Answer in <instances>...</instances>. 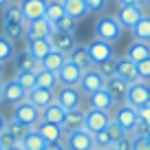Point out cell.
<instances>
[{
  "label": "cell",
  "mask_w": 150,
  "mask_h": 150,
  "mask_svg": "<svg viewBox=\"0 0 150 150\" xmlns=\"http://www.w3.org/2000/svg\"><path fill=\"white\" fill-rule=\"evenodd\" d=\"M122 24H119L117 18H112V16H102L97 18L95 22V38L104 40V42H117L119 38H122Z\"/></svg>",
  "instance_id": "obj_1"
},
{
  "label": "cell",
  "mask_w": 150,
  "mask_h": 150,
  "mask_svg": "<svg viewBox=\"0 0 150 150\" xmlns=\"http://www.w3.org/2000/svg\"><path fill=\"white\" fill-rule=\"evenodd\" d=\"M40 117H42V110L24 99L18 106H13V117L11 119H16V122L24 124V126H29V128H35L38 124H40Z\"/></svg>",
  "instance_id": "obj_2"
},
{
  "label": "cell",
  "mask_w": 150,
  "mask_h": 150,
  "mask_svg": "<svg viewBox=\"0 0 150 150\" xmlns=\"http://www.w3.org/2000/svg\"><path fill=\"white\" fill-rule=\"evenodd\" d=\"M82 99H84V95H82V91L77 86H57V91H55V102L66 110L82 108Z\"/></svg>",
  "instance_id": "obj_3"
},
{
  "label": "cell",
  "mask_w": 150,
  "mask_h": 150,
  "mask_svg": "<svg viewBox=\"0 0 150 150\" xmlns=\"http://www.w3.org/2000/svg\"><path fill=\"white\" fill-rule=\"evenodd\" d=\"M128 106L132 108H141L146 104H150V86L148 82H135V84L128 86V93H126V102Z\"/></svg>",
  "instance_id": "obj_4"
},
{
  "label": "cell",
  "mask_w": 150,
  "mask_h": 150,
  "mask_svg": "<svg viewBox=\"0 0 150 150\" xmlns=\"http://www.w3.org/2000/svg\"><path fill=\"white\" fill-rule=\"evenodd\" d=\"M112 119L130 135L132 128H135L137 122H139V115H137V108L128 106V104H119V106H115V115H112Z\"/></svg>",
  "instance_id": "obj_5"
},
{
  "label": "cell",
  "mask_w": 150,
  "mask_h": 150,
  "mask_svg": "<svg viewBox=\"0 0 150 150\" xmlns=\"http://www.w3.org/2000/svg\"><path fill=\"white\" fill-rule=\"evenodd\" d=\"M62 130H64V137L71 135V132L77 130H86V108H73V110H66L64 122L60 124Z\"/></svg>",
  "instance_id": "obj_6"
},
{
  "label": "cell",
  "mask_w": 150,
  "mask_h": 150,
  "mask_svg": "<svg viewBox=\"0 0 150 150\" xmlns=\"http://www.w3.org/2000/svg\"><path fill=\"white\" fill-rule=\"evenodd\" d=\"M86 49H88V55H91L93 66H99L102 62L115 57V53H112V44L110 42H104V40H99V38H95L93 42H88V44H86Z\"/></svg>",
  "instance_id": "obj_7"
},
{
  "label": "cell",
  "mask_w": 150,
  "mask_h": 150,
  "mask_svg": "<svg viewBox=\"0 0 150 150\" xmlns=\"http://www.w3.org/2000/svg\"><path fill=\"white\" fill-rule=\"evenodd\" d=\"M104 77H102V73H99L97 69H88V71H84L82 73V80H80V84H77V88L82 91V95H93L95 91H99V88H104Z\"/></svg>",
  "instance_id": "obj_8"
},
{
  "label": "cell",
  "mask_w": 150,
  "mask_h": 150,
  "mask_svg": "<svg viewBox=\"0 0 150 150\" xmlns=\"http://www.w3.org/2000/svg\"><path fill=\"white\" fill-rule=\"evenodd\" d=\"M110 112L104 110H95V108H86V130L91 135H97V132L106 130V126L110 124Z\"/></svg>",
  "instance_id": "obj_9"
},
{
  "label": "cell",
  "mask_w": 150,
  "mask_h": 150,
  "mask_svg": "<svg viewBox=\"0 0 150 150\" xmlns=\"http://www.w3.org/2000/svg\"><path fill=\"white\" fill-rule=\"evenodd\" d=\"M27 99V91L16 82V77L2 82V102L9 104V106H18L20 102Z\"/></svg>",
  "instance_id": "obj_10"
},
{
  "label": "cell",
  "mask_w": 150,
  "mask_h": 150,
  "mask_svg": "<svg viewBox=\"0 0 150 150\" xmlns=\"http://www.w3.org/2000/svg\"><path fill=\"white\" fill-rule=\"evenodd\" d=\"M82 73H84V71L66 57V62L62 64V69L57 71V82H60V86H77L80 80H82Z\"/></svg>",
  "instance_id": "obj_11"
},
{
  "label": "cell",
  "mask_w": 150,
  "mask_h": 150,
  "mask_svg": "<svg viewBox=\"0 0 150 150\" xmlns=\"http://www.w3.org/2000/svg\"><path fill=\"white\" fill-rule=\"evenodd\" d=\"M64 146H66V150H93L95 141L88 130H77V132H71V135L64 137Z\"/></svg>",
  "instance_id": "obj_12"
},
{
  "label": "cell",
  "mask_w": 150,
  "mask_h": 150,
  "mask_svg": "<svg viewBox=\"0 0 150 150\" xmlns=\"http://www.w3.org/2000/svg\"><path fill=\"white\" fill-rule=\"evenodd\" d=\"M144 18V7H135V5H119L117 11V20L122 24V29H132L139 20Z\"/></svg>",
  "instance_id": "obj_13"
},
{
  "label": "cell",
  "mask_w": 150,
  "mask_h": 150,
  "mask_svg": "<svg viewBox=\"0 0 150 150\" xmlns=\"http://www.w3.org/2000/svg\"><path fill=\"white\" fill-rule=\"evenodd\" d=\"M49 42H51V47L55 49V51L64 53V55H69V53L73 51L75 47H77L75 33H62V31H51V35H49Z\"/></svg>",
  "instance_id": "obj_14"
},
{
  "label": "cell",
  "mask_w": 150,
  "mask_h": 150,
  "mask_svg": "<svg viewBox=\"0 0 150 150\" xmlns=\"http://www.w3.org/2000/svg\"><path fill=\"white\" fill-rule=\"evenodd\" d=\"M115 106H117V102L112 99V95L108 93L106 88H99V91H95L93 95H88V108H95V110H104V112H110Z\"/></svg>",
  "instance_id": "obj_15"
},
{
  "label": "cell",
  "mask_w": 150,
  "mask_h": 150,
  "mask_svg": "<svg viewBox=\"0 0 150 150\" xmlns=\"http://www.w3.org/2000/svg\"><path fill=\"white\" fill-rule=\"evenodd\" d=\"M20 9H22L24 22H31V20L44 18L47 2H44V0H20Z\"/></svg>",
  "instance_id": "obj_16"
},
{
  "label": "cell",
  "mask_w": 150,
  "mask_h": 150,
  "mask_svg": "<svg viewBox=\"0 0 150 150\" xmlns=\"http://www.w3.org/2000/svg\"><path fill=\"white\" fill-rule=\"evenodd\" d=\"M27 51L31 53L35 60H44L49 53L53 51L49 38H27Z\"/></svg>",
  "instance_id": "obj_17"
},
{
  "label": "cell",
  "mask_w": 150,
  "mask_h": 150,
  "mask_svg": "<svg viewBox=\"0 0 150 150\" xmlns=\"http://www.w3.org/2000/svg\"><path fill=\"white\" fill-rule=\"evenodd\" d=\"M35 130L40 132L47 144H55V141H64V130H62L60 124H49V122H40L35 126Z\"/></svg>",
  "instance_id": "obj_18"
},
{
  "label": "cell",
  "mask_w": 150,
  "mask_h": 150,
  "mask_svg": "<svg viewBox=\"0 0 150 150\" xmlns=\"http://www.w3.org/2000/svg\"><path fill=\"white\" fill-rule=\"evenodd\" d=\"M117 77H122L128 84H135V82H141L139 75H137V64L132 60H128L126 55L117 57Z\"/></svg>",
  "instance_id": "obj_19"
},
{
  "label": "cell",
  "mask_w": 150,
  "mask_h": 150,
  "mask_svg": "<svg viewBox=\"0 0 150 150\" xmlns=\"http://www.w3.org/2000/svg\"><path fill=\"white\" fill-rule=\"evenodd\" d=\"M13 66H16V71H18V73H22V71H33V73H38V71L42 69L40 60H35V57H33L27 49L13 55Z\"/></svg>",
  "instance_id": "obj_20"
},
{
  "label": "cell",
  "mask_w": 150,
  "mask_h": 150,
  "mask_svg": "<svg viewBox=\"0 0 150 150\" xmlns=\"http://www.w3.org/2000/svg\"><path fill=\"white\" fill-rule=\"evenodd\" d=\"M128 82H124L122 77H117V75H115V77H108L106 82H104V88L108 91V93L112 95V99H115V102H126V93H128Z\"/></svg>",
  "instance_id": "obj_21"
},
{
  "label": "cell",
  "mask_w": 150,
  "mask_h": 150,
  "mask_svg": "<svg viewBox=\"0 0 150 150\" xmlns=\"http://www.w3.org/2000/svg\"><path fill=\"white\" fill-rule=\"evenodd\" d=\"M55 99V91H49V88H33L27 93V102H31L35 108H40V110H44V108L49 106V104Z\"/></svg>",
  "instance_id": "obj_22"
},
{
  "label": "cell",
  "mask_w": 150,
  "mask_h": 150,
  "mask_svg": "<svg viewBox=\"0 0 150 150\" xmlns=\"http://www.w3.org/2000/svg\"><path fill=\"white\" fill-rule=\"evenodd\" d=\"M53 31V24L49 22L47 18H38L27 22V33H24V40L27 38H49Z\"/></svg>",
  "instance_id": "obj_23"
},
{
  "label": "cell",
  "mask_w": 150,
  "mask_h": 150,
  "mask_svg": "<svg viewBox=\"0 0 150 150\" xmlns=\"http://www.w3.org/2000/svg\"><path fill=\"white\" fill-rule=\"evenodd\" d=\"M66 117V108H62L60 104L53 99L51 104H49L47 108L42 110V117H40V122H49V124H62Z\"/></svg>",
  "instance_id": "obj_24"
},
{
  "label": "cell",
  "mask_w": 150,
  "mask_h": 150,
  "mask_svg": "<svg viewBox=\"0 0 150 150\" xmlns=\"http://www.w3.org/2000/svg\"><path fill=\"white\" fill-rule=\"evenodd\" d=\"M69 60L73 62V64H77L82 71H88V69H93V62H91L88 49H86L84 44H77V47H75L73 51L69 53Z\"/></svg>",
  "instance_id": "obj_25"
},
{
  "label": "cell",
  "mask_w": 150,
  "mask_h": 150,
  "mask_svg": "<svg viewBox=\"0 0 150 150\" xmlns=\"http://www.w3.org/2000/svg\"><path fill=\"white\" fill-rule=\"evenodd\" d=\"M126 57L132 60L135 64L141 62V60H148V57H150V42H139V40H135V42L128 47Z\"/></svg>",
  "instance_id": "obj_26"
},
{
  "label": "cell",
  "mask_w": 150,
  "mask_h": 150,
  "mask_svg": "<svg viewBox=\"0 0 150 150\" xmlns=\"http://www.w3.org/2000/svg\"><path fill=\"white\" fill-rule=\"evenodd\" d=\"M38 80V88H49V91H57L60 82H57V73L53 71H47V69H40L35 75Z\"/></svg>",
  "instance_id": "obj_27"
},
{
  "label": "cell",
  "mask_w": 150,
  "mask_h": 150,
  "mask_svg": "<svg viewBox=\"0 0 150 150\" xmlns=\"http://www.w3.org/2000/svg\"><path fill=\"white\" fill-rule=\"evenodd\" d=\"M62 5H64V11H66V16H69V18L80 20V18H84V16L88 13L84 0H62Z\"/></svg>",
  "instance_id": "obj_28"
},
{
  "label": "cell",
  "mask_w": 150,
  "mask_h": 150,
  "mask_svg": "<svg viewBox=\"0 0 150 150\" xmlns=\"http://www.w3.org/2000/svg\"><path fill=\"white\" fill-rule=\"evenodd\" d=\"M66 57H69V55H64V53H60V51H55V49H53V51L49 53V55L44 57V60H40V64H42V69L57 73V71L62 69V64L66 62Z\"/></svg>",
  "instance_id": "obj_29"
},
{
  "label": "cell",
  "mask_w": 150,
  "mask_h": 150,
  "mask_svg": "<svg viewBox=\"0 0 150 150\" xmlns=\"http://www.w3.org/2000/svg\"><path fill=\"white\" fill-rule=\"evenodd\" d=\"M27 33V22H9V24H2V35L9 38L11 42H18L20 38H24Z\"/></svg>",
  "instance_id": "obj_30"
},
{
  "label": "cell",
  "mask_w": 150,
  "mask_h": 150,
  "mask_svg": "<svg viewBox=\"0 0 150 150\" xmlns=\"http://www.w3.org/2000/svg\"><path fill=\"white\" fill-rule=\"evenodd\" d=\"M64 16H66V11H64V5H62V0H49V2H47L44 18H47L51 24H55L57 20H62Z\"/></svg>",
  "instance_id": "obj_31"
},
{
  "label": "cell",
  "mask_w": 150,
  "mask_h": 150,
  "mask_svg": "<svg viewBox=\"0 0 150 150\" xmlns=\"http://www.w3.org/2000/svg\"><path fill=\"white\" fill-rule=\"evenodd\" d=\"M132 31V38L139 40V42H150V16L144 13V18L130 29Z\"/></svg>",
  "instance_id": "obj_32"
},
{
  "label": "cell",
  "mask_w": 150,
  "mask_h": 150,
  "mask_svg": "<svg viewBox=\"0 0 150 150\" xmlns=\"http://www.w3.org/2000/svg\"><path fill=\"white\" fill-rule=\"evenodd\" d=\"M9 22H24L20 2H9V5L2 9V24H9Z\"/></svg>",
  "instance_id": "obj_33"
},
{
  "label": "cell",
  "mask_w": 150,
  "mask_h": 150,
  "mask_svg": "<svg viewBox=\"0 0 150 150\" xmlns=\"http://www.w3.org/2000/svg\"><path fill=\"white\" fill-rule=\"evenodd\" d=\"M20 146H22V150H44L47 141L40 137V132H38L35 128H31V132L20 141Z\"/></svg>",
  "instance_id": "obj_34"
},
{
  "label": "cell",
  "mask_w": 150,
  "mask_h": 150,
  "mask_svg": "<svg viewBox=\"0 0 150 150\" xmlns=\"http://www.w3.org/2000/svg\"><path fill=\"white\" fill-rule=\"evenodd\" d=\"M35 75H38V73H33V71H22V73H16V82H18V84L29 93V91H33V88L38 86Z\"/></svg>",
  "instance_id": "obj_35"
},
{
  "label": "cell",
  "mask_w": 150,
  "mask_h": 150,
  "mask_svg": "<svg viewBox=\"0 0 150 150\" xmlns=\"http://www.w3.org/2000/svg\"><path fill=\"white\" fill-rule=\"evenodd\" d=\"M7 130L11 132V135L18 139V144L24 139V137L31 132V128L29 126H24V124H20V122H16V119H7Z\"/></svg>",
  "instance_id": "obj_36"
},
{
  "label": "cell",
  "mask_w": 150,
  "mask_h": 150,
  "mask_svg": "<svg viewBox=\"0 0 150 150\" xmlns=\"http://www.w3.org/2000/svg\"><path fill=\"white\" fill-rule=\"evenodd\" d=\"M95 69L102 73L104 80H108V77H115V75H117V57H110V60L102 62V64L95 66Z\"/></svg>",
  "instance_id": "obj_37"
},
{
  "label": "cell",
  "mask_w": 150,
  "mask_h": 150,
  "mask_svg": "<svg viewBox=\"0 0 150 150\" xmlns=\"http://www.w3.org/2000/svg\"><path fill=\"white\" fill-rule=\"evenodd\" d=\"M106 132H108V137H110V141H112V146L117 144V141H122V139H124V137H126V135H128V132H126V130H124V128H122V126H119V124H117V122H115V119H110V124H108V126H106Z\"/></svg>",
  "instance_id": "obj_38"
},
{
  "label": "cell",
  "mask_w": 150,
  "mask_h": 150,
  "mask_svg": "<svg viewBox=\"0 0 150 150\" xmlns=\"http://www.w3.org/2000/svg\"><path fill=\"white\" fill-rule=\"evenodd\" d=\"M75 29H77V20L69 18V16H64L62 20L53 24V31H62V33H75Z\"/></svg>",
  "instance_id": "obj_39"
},
{
  "label": "cell",
  "mask_w": 150,
  "mask_h": 150,
  "mask_svg": "<svg viewBox=\"0 0 150 150\" xmlns=\"http://www.w3.org/2000/svg\"><path fill=\"white\" fill-rule=\"evenodd\" d=\"M16 53H13V42H11L9 38H5V35H0V62L5 64L7 60H11Z\"/></svg>",
  "instance_id": "obj_40"
},
{
  "label": "cell",
  "mask_w": 150,
  "mask_h": 150,
  "mask_svg": "<svg viewBox=\"0 0 150 150\" xmlns=\"http://www.w3.org/2000/svg\"><path fill=\"white\" fill-rule=\"evenodd\" d=\"M93 141H95V148H99V150L112 148V141H110V137H108L106 130H102V132H97V135H93Z\"/></svg>",
  "instance_id": "obj_41"
},
{
  "label": "cell",
  "mask_w": 150,
  "mask_h": 150,
  "mask_svg": "<svg viewBox=\"0 0 150 150\" xmlns=\"http://www.w3.org/2000/svg\"><path fill=\"white\" fill-rule=\"evenodd\" d=\"M0 146H2V150H11V148L18 146V139H16V137L5 128V130L0 132Z\"/></svg>",
  "instance_id": "obj_42"
},
{
  "label": "cell",
  "mask_w": 150,
  "mask_h": 150,
  "mask_svg": "<svg viewBox=\"0 0 150 150\" xmlns=\"http://www.w3.org/2000/svg\"><path fill=\"white\" fill-rule=\"evenodd\" d=\"M137 75H139L141 82H150V57L137 62Z\"/></svg>",
  "instance_id": "obj_43"
},
{
  "label": "cell",
  "mask_w": 150,
  "mask_h": 150,
  "mask_svg": "<svg viewBox=\"0 0 150 150\" xmlns=\"http://www.w3.org/2000/svg\"><path fill=\"white\" fill-rule=\"evenodd\" d=\"M86 2V9H88V13H99V11L106 9L108 0H84Z\"/></svg>",
  "instance_id": "obj_44"
},
{
  "label": "cell",
  "mask_w": 150,
  "mask_h": 150,
  "mask_svg": "<svg viewBox=\"0 0 150 150\" xmlns=\"http://www.w3.org/2000/svg\"><path fill=\"white\" fill-rule=\"evenodd\" d=\"M148 132H150V126H148L146 122H141V119H139V122H137V126L132 128L130 135H132V137H148Z\"/></svg>",
  "instance_id": "obj_45"
},
{
  "label": "cell",
  "mask_w": 150,
  "mask_h": 150,
  "mask_svg": "<svg viewBox=\"0 0 150 150\" xmlns=\"http://www.w3.org/2000/svg\"><path fill=\"white\" fill-rule=\"evenodd\" d=\"M115 150H135V144H132V135H126L122 141H117V144L112 146Z\"/></svg>",
  "instance_id": "obj_46"
},
{
  "label": "cell",
  "mask_w": 150,
  "mask_h": 150,
  "mask_svg": "<svg viewBox=\"0 0 150 150\" xmlns=\"http://www.w3.org/2000/svg\"><path fill=\"white\" fill-rule=\"evenodd\" d=\"M135 150H150V139L148 137H132Z\"/></svg>",
  "instance_id": "obj_47"
},
{
  "label": "cell",
  "mask_w": 150,
  "mask_h": 150,
  "mask_svg": "<svg viewBox=\"0 0 150 150\" xmlns=\"http://www.w3.org/2000/svg\"><path fill=\"white\" fill-rule=\"evenodd\" d=\"M137 115H139V119H141V122H146V124L150 126V104H146V106L137 108Z\"/></svg>",
  "instance_id": "obj_48"
},
{
  "label": "cell",
  "mask_w": 150,
  "mask_h": 150,
  "mask_svg": "<svg viewBox=\"0 0 150 150\" xmlns=\"http://www.w3.org/2000/svg\"><path fill=\"white\" fill-rule=\"evenodd\" d=\"M44 150H66V146H64V141H55V144H47Z\"/></svg>",
  "instance_id": "obj_49"
},
{
  "label": "cell",
  "mask_w": 150,
  "mask_h": 150,
  "mask_svg": "<svg viewBox=\"0 0 150 150\" xmlns=\"http://www.w3.org/2000/svg\"><path fill=\"white\" fill-rule=\"evenodd\" d=\"M119 5H135V7H144L146 0H119Z\"/></svg>",
  "instance_id": "obj_50"
},
{
  "label": "cell",
  "mask_w": 150,
  "mask_h": 150,
  "mask_svg": "<svg viewBox=\"0 0 150 150\" xmlns=\"http://www.w3.org/2000/svg\"><path fill=\"white\" fill-rule=\"evenodd\" d=\"M5 128H7V117L2 115V112H0V132L5 130Z\"/></svg>",
  "instance_id": "obj_51"
},
{
  "label": "cell",
  "mask_w": 150,
  "mask_h": 150,
  "mask_svg": "<svg viewBox=\"0 0 150 150\" xmlns=\"http://www.w3.org/2000/svg\"><path fill=\"white\" fill-rule=\"evenodd\" d=\"M7 5H9V0H0V11L5 9V7H7Z\"/></svg>",
  "instance_id": "obj_52"
},
{
  "label": "cell",
  "mask_w": 150,
  "mask_h": 150,
  "mask_svg": "<svg viewBox=\"0 0 150 150\" xmlns=\"http://www.w3.org/2000/svg\"><path fill=\"white\" fill-rule=\"evenodd\" d=\"M0 102H2V80H0Z\"/></svg>",
  "instance_id": "obj_53"
},
{
  "label": "cell",
  "mask_w": 150,
  "mask_h": 150,
  "mask_svg": "<svg viewBox=\"0 0 150 150\" xmlns=\"http://www.w3.org/2000/svg\"><path fill=\"white\" fill-rule=\"evenodd\" d=\"M11 150H22V146H20V144H18V146H16V148H11Z\"/></svg>",
  "instance_id": "obj_54"
},
{
  "label": "cell",
  "mask_w": 150,
  "mask_h": 150,
  "mask_svg": "<svg viewBox=\"0 0 150 150\" xmlns=\"http://www.w3.org/2000/svg\"><path fill=\"white\" fill-rule=\"evenodd\" d=\"M0 75H2V62H0Z\"/></svg>",
  "instance_id": "obj_55"
},
{
  "label": "cell",
  "mask_w": 150,
  "mask_h": 150,
  "mask_svg": "<svg viewBox=\"0 0 150 150\" xmlns=\"http://www.w3.org/2000/svg\"><path fill=\"white\" fill-rule=\"evenodd\" d=\"M9 2H20V0H9Z\"/></svg>",
  "instance_id": "obj_56"
},
{
  "label": "cell",
  "mask_w": 150,
  "mask_h": 150,
  "mask_svg": "<svg viewBox=\"0 0 150 150\" xmlns=\"http://www.w3.org/2000/svg\"><path fill=\"white\" fill-rule=\"evenodd\" d=\"M146 5H148V7H150V0H146Z\"/></svg>",
  "instance_id": "obj_57"
},
{
  "label": "cell",
  "mask_w": 150,
  "mask_h": 150,
  "mask_svg": "<svg viewBox=\"0 0 150 150\" xmlns=\"http://www.w3.org/2000/svg\"><path fill=\"white\" fill-rule=\"evenodd\" d=\"M148 139H150V132H148Z\"/></svg>",
  "instance_id": "obj_58"
},
{
  "label": "cell",
  "mask_w": 150,
  "mask_h": 150,
  "mask_svg": "<svg viewBox=\"0 0 150 150\" xmlns=\"http://www.w3.org/2000/svg\"><path fill=\"white\" fill-rule=\"evenodd\" d=\"M108 150H115V148H108Z\"/></svg>",
  "instance_id": "obj_59"
},
{
  "label": "cell",
  "mask_w": 150,
  "mask_h": 150,
  "mask_svg": "<svg viewBox=\"0 0 150 150\" xmlns=\"http://www.w3.org/2000/svg\"><path fill=\"white\" fill-rule=\"evenodd\" d=\"M93 150H99V148H93Z\"/></svg>",
  "instance_id": "obj_60"
},
{
  "label": "cell",
  "mask_w": 150,
  "mask_h": 150,
  "mask_svg": "<svg viewBox=\"0 0 150 150\" xmlns=\"http://www.w3.org/2000/svg\"><path fill=\"white\" fill-rule=\"evenodd\" d=\"M44 2H49V0H44Z\"/></svg>",
  "instance_id": "obj_61"
},
{
  "label": "cell",
  "mask_w": 150,
  "mask_h": 150,
  "mask_svg": "<svg viewBox=\"0 0 150 150\" xmlns=\"http://www.w3.org/2000/svg\"><path fill=\"white\" fill-rule=\"evenodd\" d=\"M0 150H2V146H0Z\"/></svg>",
  "instance_id": "obj_62"
}]
</instances>
